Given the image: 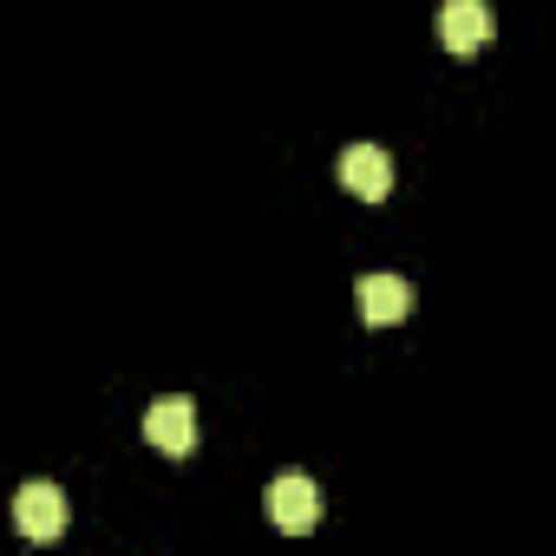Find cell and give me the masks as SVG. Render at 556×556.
Returning <instances> with one entry per match:
<instances>
[{"label": "cell", "instance_id": "cell-1", "mask_svg": "<svg viewBox=\"0 0 556 556\" xmlns=\"http://www.w3.org/2000/svg\"><path fill=\"white\" fill-rule=\"evenodd\" d=\"M268 523L275 530H289V536H302V530H315L321 523V491H315V478H302V471H282L268 484Z\"/></svg>", "mask_w": 556, "mask_h": 556}, {"label": "cell", "instance_id": "cell-2", "mask_svg": "<svg viewBox=\"0 0 556 556\" xmlns=\"http://www.w3.org/2000/svg\"><path fill=\"white\" fill-rule=\"evenodd\" d=\"M14 530H21L27 543H53V536L66 530V497H60V484H21V491H14Z\"/></svg>", "mask_w": 556, "mask_h": 556}, {"label": "cell", "instance_id": "cell-3", "mask_svg": "<svg viewBox=\"0 0 556 556\" xmlns=\"http://www.w3.org/2000/svg\"><path fill=\"white\" fill-rule=\"evenodd\" d=\"M334 177H341V190H354L361 203H380V197L393 190V157H387L380 144H348L341 164H334Z\"/></svg>", "mask_w": 556, "mask_h": 556}, {"label": "cell", "instance_id": "cell-4", "mask_svg": "<svg viewBox=\"0 0 556 556\" xmlns=\"http://www.w3.org/2000/svg\"><path fill=\"white\" fill-rule=\"evenodd\" d=\"M144 439L164 452V458H190L197 452V406L190 400H157L151 413H144Z\"/></svg>", "mask_w": 556, "mask_h": 556}, {"label": "cell", "instance_id": "cell-5", "mask_svg": "<svg viewBox=\"0 0 556 556\" xmlns=\"http://www.w3.org/2000/svg\"><path fill=\"white\" fill-rule=\"evenodd\" d=\"M491 34H497V21H491L484 0H445V8H439V40H445V53L471 60Z\"/></svg>", "mask_w": 556, "mask_h": 556}, {"label": "cell", "instance_id": "cell-6", "mask_svg": "<svg viewBox=\"0 0 556 556\" xmlns=\"http://www.w3.org/2000/svg\"><path fill=\"white\" fill-rule=\"evenodd\" d=\"M354 295H361V321H374V328H393V321L413 315V282L406 275H361Z\"/></svg>", "mask_w": 556, "mask_h": 556}]
</instances>
